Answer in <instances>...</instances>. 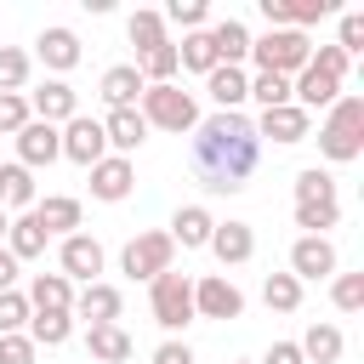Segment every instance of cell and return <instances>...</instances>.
Segmentation results:
<instances>
[{"mask_svg":"<svg viewBox=\"0 0 364 364\" xmlns=\"http://www.w3.org/2000/svg\"><path fill=\"white\" fill-rule=\"evenodd\" d=\"M262 165V136L245 114H210L193 125V176L205 193H239Z\"/></svg>","mask_w":364,"mask_h":364,"instance_id":"6da1fadb","label":"cell"},{"mask_svg":"<svg viewBox=\"0 0 364 364\" xmlns=\"http://www.w3.org/2000/svg\"><path fill=\"white\" fill-rule=\"evenodd\" d=\"M318 154L330 165H347L364 154V97H336L318 125Z\"/></svg>","mask_w":364,"mask_h":364,"instance_id":"7a4b0ae2","label":"cell"},{"mask_svg":"<svg viewBox=\"0 0 364 364\" xmlns=\"http://www.w3.org/2000/svg\"><path fill=\"white\" fill-rule=\"evenodd\" d=\"M136 114H142V125L154 131H193L199 125V102H193V91H182L176 80L171 85H142V97H136Z\"/></svg>","mask_w":364,"mask_h":364,"instance_id":"3957f363","label":"cell"},{"mask_svg":"<svg viewBox=\"0 0 364 364\" xmlns=\"http://www.w3.org/2000/svg\"><path fill=\"white\" fill-rule=\"evenodd\" d=\"M148 313H154V324L176 341V336L193 324V279L176 273V267H165V273L148 284Z\"/></svg>","mask_w":364,"mask_h":364,"instance_id":"277c9868","label":"cell"},{"mask_svg":"<svg viewBox=\"0 0 364 364\" xmlns=\"http://www.w3.org/2000/svg\"><path fill=\"white\" fill-rule=\"evenodd\" d=\"M307 57H313V40H307L301 28H267L262 40H250L256 74H284V80H296V74L307 68Z\"/></svg>","mask_w":364,"mask_h":364,"instance_id":"5b68a950","label":"cell"},{"mask_svg":"<svg viewBox=\"0 0 364 364\" xmlns=\"http://www.w3.org/2000/svg\"><path fill=\"white\" fill-rule=\"evenodd\" d=\"M171 262H176V245H171V233H159V228H154V233H136V239L119 250V273H125V279H148V284H154Z\"/></svg>","mask_w":364,"mask_h":364,"instance_id":"8992f818","label":"cell"},{"mask_svg":"<svg viewBox=\"0 0 364 364\" xmlns=\"http://www.w3.org/2000/svg\"><path fill=\"white\" fill-rule=\"evenodd\" d=\"M57 136H63V159H74L80 171H91L97 159H108V136H102V119H91V114H74L68 125H57Z\"/></svg>","mask_w":364,"mask_h":364,"instance_id":"52a82bcc","label":"cell"},{"mask_svg":"<svg viewBox=\"0 0 364 364\" xmlns=\"http://www.w3.org/2000/svg\"><path fill=\"white\" fill-rule=\"evenodd\" d=\"M239 313H245V290L228 273L193 279V318H239Z\"/></svg>","mask_w":364,"mask_h":364,"instance_id":"ba28073f","label":"cell"},{"mask_svg":"<svg viewBox=\"0 0 364 364\" xmlns=\"http://www.w3.org/2000/svg\"><path fill=\"white\" fill-rule=\"evenodd\" d=\"M102 262H108V256H102V245H97L91 233H68V239L57 245V273H63L68 284H74V279H80V284H97Z\"/></svg>","mask_w":364,"mask_h":364,"instance_id":"9c48e42d","label":"cell"},{"mask_svg":"<svg viewBox=\"0 0 364 364\" xmlns=\"http://www.w3.org/2000/svg\"><path fill=\"white\" fill-rule=\"evenodd\" d=\"M336 267H341V256H336L330 239L301 233V239L290 245V279H296V284H307V279H336Z\"/></svg>","mask_w":364,"mask_h":364,"instance_id":"30bf717a","label":"cell"},{"mask_svg":"<svg viewBox=\"0 0 364 364\" xmlns=\"http://www.w3.org/2000/svg\"><path fill=\"white\" fill-rule=\"evenodd\" d=\"M250 125H256V136H273L279 148H296V142L313 136V114H301L296 102H284V108H262V119H250Z\"/></svg>","mask_w":364,"mask_h":364,"instance_id":"8fae6325","label":"cell"},{"mask_svg":"<svg viewBox=\"0 0 364 364\" xmlns=\"http://www.w3.org/2000/svg\"><path fill=\"white\" fill-rule=\"evenodd\" d=\"M11 142H17V165H23V171H40V165L63 159V136H57V125H46V119H28Z\"/></svg>","mask_w":364,"mask_h":364,"instance_id":"7c38bea8","label":"cell"},{"mask_svg":"<svg viewBox=\"0 0 364 364\" xmlns=\"http://www.w3.org/2000/svg\"><path fill=\"white\" fill-rule=\"evenodd\" d=\"M34 57L51 68V80H63L85 51H80V34L74 28H63V23H51V28H40V40H34Z\"/></svg>","mask_w":364,"mask_h":364,"instance_id":"4fadbf2b","label":"cell"},{"mask_svg":"<svg viewBox=\"0 0 364 364\" xmlns=\"http://www.w3.org/2000/svg\"><path fill=\"white\" fill-rule=\"evenodd\" d=\"M28 114L46 119V125H68V119L80 114V91H74L68 80H46L40 91H28Z\"/></svg>","mask_w":364,"mask_h":364,"instance_id":"5bb4252c","label":"cell"},{"mask_svg":"<svg viewBox=\"0 0 364 364\" xmlns=\"http://www.w3.org/2000/svg\"><path fill=\"white\" fill-rule=\"evenodd\" d=\"M131 188H136V165H131V159L108 154V159H97V165H91V199L119 205V199H131Z\"/></svg>","mask_w":364,"mask_h":364,"instance_id":"9a60e30c","label":"cell"},{"mask_svg":"<svg viewBox=\"0 0 364 364\" xmlns=\"http://www.w3.org/2000/svg\"><path fill=\"white\" fill-rule=\"evenodd\" d=\"M205 250H210L222 267H245V262L256 256V228H250V222H216Z\"/></svg>","mask_w":364,"mask_h":364,"instance_id":"2e32d148","label":"cell"},{"mask_svg":"<svg viewBox=\"0 0 364 364\" xmlns=\"http://www.w3.org/2000/svg\"><path fill=\"white\" fill-rule=\"evenodd\" d=\"M330 11H336V0H262L267 28H301L307 34V23H318Z\"/></svg>","mask_w":364,"mask_h":364,"instance_id":"e0dca14e","label":"cell"},{"mask_svg":"<svg viewBox=\"0 0 364 364\" xmlns=\"http://www.w3.org/2000/svg\"><path fill=\"white\" fill-rule=\"evenodd\" d=\"M119 313H125V296H119L114 284H102V279L74 296V318H85V330H91V324H119Z\"/></svg>","mask_w":364,"mask_h":364,"instance_id":"ac0fdd59","label":"cell"},{"mask_svg":"<svg viewBox=\"0 0 364 364\" xmlns=\"http://www.w3.org/2000/svg\"><path fill=\"white\" fill-rule=\"evenodd\" d=\"M205 34H210V51H216V68H239L250 57V28L239 17H216Z\"/></svg>","mask_w":364,"mask_h":364,"instance_id":"d6986e66","label":"cell"},{"mask_svg":"<svg viewBox=\"0 0 364 364\" xmlns=\"http://www.w3.org/2000/svg\"><path fill=\"white\" fill-rule=\"evenodd\" d=\"M336 97H341V80H330V74H324V68H313V63H307V68L290 80V102H296L301 114H313V108H330Z\"/></svg>","mask_w":364,"mask_h":364,"instance_id":"ffe728a7","label":"cell"},{"mask_svg":"<svg viewBox=\"0 0 364 364\" xmlns=\"http://www.w3.org/2000/svg\"><path fill=\"white\" fill-rule=\"evenodd\" d=\"M102 136H108V154L131 159V154L148 142V125H142V114H136V108H108V119H102Z\"/></svg>","mask_w":364,"mask_h":364,"instance_id":"44dd1931","label":"cell"},{"mask_svg":"<svg viewBox=\"0 0 364 364\" xmlns=\"http://www.w3.org/2000/svg\"><path fill=\"white\" fill-rule=\"evenodd\" d=\"M23 296H28V313H74V284L63 273H34Z\"/></svg>","mask_w":364,"mask_h":364,"instance_id":"7402d4cb","label":"cell"},{"mask_svg":"<svg viewBox=\"0 0 364 364\" xmlns=\"http://www.w3.org/2000/svg\"><path fill=\"white\" fill-rule=\"evenodd\" d=\"M205 91H210L216 114H239V102L250 97V74L245 68H210L205 74Z\"/></svg>","mask_w":364,"mask_h":364,"instance_id":"603a6c76","label":"cell"},{"mask_svg":"<svg viewBox=\"0 0 364 364\" xmlns=\"http://www.w3.org/2000/svg\"><path fill=\"white\" fill-rule=\"evenodd\" d=\"M97 91H102L108 108H136V97H142V74H136V63H114V68L97 80Z\"/></svg>","mask_w":364,"mask_h":364,"instance_id":"cb8c5ba5","label":"cell"},{"mask_svg":"<svg viewBox=\"0 0 364 364\" xmlns=\"http://www.w3.org/2000/svg\"><path fill=\"white\" fill-rule=\"evenodd\" d=\"M210 228H216V216H210L205 205H182V210L171 216V245L199 250V245H210Z\"/></svg>","mask_w":364,"mask_h":364,"instance_id":"d4e9b609","label":"cell"},{"mask_svg":"<svg viewBox=\"0 0 364 364\" xmlns=\"http://www.w3.org/2000/svg\"><path fill=\"white\" fill-rule=\"evenodd\" d=\"M85 353H91L97 364H125V358L136 353V341H131L119 324H91V330H85Z\"/></svg>","mask_w":364,"mask_h":364,"instance_id":"484cf974","label":"cell"},{"mask_svg":"<svg viewBox=\"0 0 364 364\" xmlns=\"http://www.w3.org/2000/svg\"><path fill=\"white\" fill-rule=\"evenodd\" d=\"M34 222L46 228V233H74L80 228V199H68V193H46V199H34Z\"/></svg>","mask_w":364,"mask_h":364,"instance_id":"4316f807","label":"cell"},{"mask_svg":"<svg viewBox=\"0 0 364 364\" xmlns=\"http://www.w3.org/2000/svg\"><path fill=\"white\" fill-rule=\"evenodd\" d=\"M46 228L34 222V210H23V216H11V228H6V250L17 256V262H34V256H46Z\"/></svg>","mask_w":364,"mask_h":364,"instance_id":"83f0119b","label":"cell"},{"mask_svg":"<svg viewBox=\"0 0 364 364\" xmlns=\"http://www.w3.org/2000/svg\"><path fill=\"white\" fill-rule=\"evenodd\" d=\"M0 210H34V171H23L17 159L0 165Z\"/></svg>","mask_w":364,"mask_h":364,"instance_id":"f1b7e54d","label":"cell"},{"mask_svg":"<svg viewBox=\"0 0 364 364\" xmlns=\"http://www.w3.org/2000/svg\"><path fill=\"white\" fill-rule=\"evenodd\" d=\"M34 347H63L74 336V313H28V330H23Z\"/></svg>","mask_w":364,"mask_h":364,"instance_id":"f546056e","label":"cell"},{"mask_svg":"<svg viewBox=\"0 0 364 364\" xmlns=\"http://www.w3.org/2000/svg\"><path fill=\"white\" fill-rule=\"evenodd\" d=\"M296 347H301V358H307V364H336L347 341H341V330H336V324H313Z\"/></svg>","mask_w":364,"mask_h":364,"instance_id":"4dcf8cb0","label":"cell"},{"mask_svg":"<svg viewBox=\"0 0 364 364\" xmlns=\"http://www.w3.org/2000/svg\"><path fill=\"white\" fill-rule=\"evenodd\" d=\"M341 222V199H313V205H296V228H307L313 239H330V228Z\"/></svg>","mask_w":364,"mask_h":364,"instance_id":"1f68e13d","label":"cell"},{"mask_svg":"<svg viewBox=\"0 0 364 364\" xmlns=\"http://www.w3.org/2000/svg\"><path fill=\"white\" fill-rule=\"evenodd\" d=\"M176 68H188V74H210V68H216V51H210V34H205V28H199V34H182Z\"/></svg>","mask_w":364,"mask_h":364,"instance_id":"d6a6232c","label":"cell"},{"mask_svg":"<svg viewBox=\"0 0 364 364\" xmlns=\"http://www.w3.org/2000/svg\"><path fill=\"white\" fill-rule=\"evenodd\" d=\"M125 34H131V46H136V57H142V51L165 46V17H159V11H131Z\"/></svg>","mask_w":364,"mask_h":364,"instance_id":"836d02e7","label":"cell"},{"mask_svg":"<svg viewBox=\"0 0 364 364\" xmlns=\"http://www.w3.org/2000/svg\"><path fill=\"white\" fill-rule=\"evenodd\" d=\"M262 301H267L273 313H296V307H301V284H296L290 273H267V279H262Z\"/></svg>","mask_w":364,"mask_h":364,"instance_id":"e575fe53","label":"cell"},{"mask_svg":"<svg viewBox=\"0 0 364 364\" xmlns=\"http://www.w3.org/2000/svg\"><path fill=\"white\" fill-rule=\"evenodd\" d=\"M159 17H165V23H176L182 34H199V28L210 23V6H205V0H171Z\"/></svg>","mask_w":364,"mask_h":364,"instance_id":"d590c367","label":"cell"},{"mask_svg":"<svg viewBox=\"0 0 364 364\" xmlns=\"http://www.w3.org/2000/svg\"><path fill=\"white\" fill-rule=\"evenodd\" d=\"M28 51L23 46H0V91H23L28 85Z\"/></svg>","mask_w":364,"mask_h":364,"instance_id":"8d00e7d4","label":"cell"},{"mask_svg":"<svg viewBox=\"0 0 364 364\" xmlns=\"http://www.w3.org/2000/svg\"><path fill=\"white\" fill-rule=\"evenodd\" d=\"M313 199H336V176L318 171V165H307V171L296 176V205H313Z\"/></svg>","mask_w":364,"mask_h":364,"instance_id":"74e56055","label":"cell"},{"mask_svg":"<svg viewBox=\"0 0 364 364\" xmlns=\"http://www.w3.org/2000/svg\"><path fill=\"white\" fill-rule=\"evenodd\" d=\"M23 330H28V296L0 290V336H23Z\"/></svg>","mask_w":364,"mask_h":364,"instance_id":"f35d334b","label":"cell"},{"mask_svg":"<svg viewBox=\"0 0 364 364\" xmlns=\"http://www.w3.org/2000/svg\"><path fill=\"white\" fill-rule=\"evenodd\" d=\"M250 97H256L262 108H284V102H290V80H284V74H250Z\"/></svg>","mask_w":364,"mask_h":364,"instance_id":"ab89813d","label":"cell"},{"mask_svg":"<svg viewBox=\"0 0 364 364\" xmlns=\"http://www.w3.org/2000/svg\"><path fill=\"white\" fill-rule=\"evenodd\" d=\"M330 301H336L341 313H358V307H364V273H336V279H330Z\"/></svg>","mask_w":364,"mask_h":364,"instance_id":"60d3db41","label":"cell"},{"mask_svg":"<svg viewBox=\"0 0 364 364\" xmlns=\"http://www.w3.org/2000/svg\"><path fill=\"white\" fill-rule=\"evenodd\" d=\"M28 119H34L28 114V97L23 91H0V136H17Z\"/></svg>","mask_w":364,"mask_h":364,"instance_id":"b9f144b4","label":"cell"},{"mask_svg":"<svg viewBox=\"0 0 364 364\" xmlns=\"http://www.w3.org/2000/svg\"><path fill=\"white\" fill-rule=\"evenodd\" d=\"M307 63H313V68H324L330 80H341V85H347V63H353V57H347L341 46H313V57H307Z\"/></svg>","mask_w":364,"mask_h":364,"instance_id":"7bdbcfd3","label":"cell"},{"mask_svg":"<svg viewBox=\"0 0 364 364\" xmlns=\"http://www.w3.org/2000/svg\"><path fill=\"white\" fill-rule=\"evenodd\" d=\"M347 57H358L364 51V11H341V40H336Z\"/></svg>","mask_w":364,"mask_h":364,"instance_id":"ee69618b","label":"cell"},{"mask_svg":"<svg viewBox=\"0 0 364 364\" xmlns=\"http://www.w3.org/2000/svg\"><path fill=\"white\" fill-rule=\"evenodd\" d=\"M34 358H40V347L28 336H0V364H34Z\"/></svg>","mask_w":364,"mask_h":364,"instance_id":"f6af8a7d","label":"cell"},{"mask_svg":"<svg viewBox=\"0 0 364 364\" xmlns=\"http://www.w3.org/2000/svg\"><path fill=\"white\" fill-rule=\"evenodd\" d=\"M154 364H193V347L188 341H159L154 347Z\"/></svg>","mask_w":364,"mask_h":364,"instance_id":"bcb514c9","label":"cell"},{"mask_svg":"<svg viewBox=\"0 0 364 364\" xmlns=\"http://www.w3.org/2000/svg\"><path fill=\"white\" fill-rule=\"evenodd\" d=\"M262 364H307V358H301V347H296V341H273V347L262 353Z\"/></svg>","mask_w":364,"mask_h":364,"instance_id":"7dc6e473","label":"cell"},{"mask_svg":"<svg viewBox=\"0 0 364 364\" xmlns=\"http://www.w3.org/2000/svg\"><path fill=\"white\" fill-rule=\"evenodd\" d=\"M17 267H23V262H17V256L0 245V290H17Z\"/></svg>","mask_w":364,"mask_h":364,"instance_id":"c3c4849f","label":"cell"},{"mask_svg":"<svg viewBox=\"0 0 364 364\" xmlns=\"http://www.w3.org/2000/svg\"><path fill=\"white\" fill-rule=\"evenodd\" d=\"M6 228H11V216H6V210H0V245H6Z\"/></svg>","mask_w":364,"mask_h":364,"instance_id":"681fc988","label":"cell"},{"mask_svg":"<svg viewBox=\"0 0 364 364\" xmlns=\"http://www.w3.org/2000/svg\"><path fill=\"white\" fill-rule=\"evenodd\" d=\"M239 364H245V358H239Z\"/></svg>","mask_w":364,"mask_h":364,"instance_id":"f907efd6","label":"cell"}]
</instances>
